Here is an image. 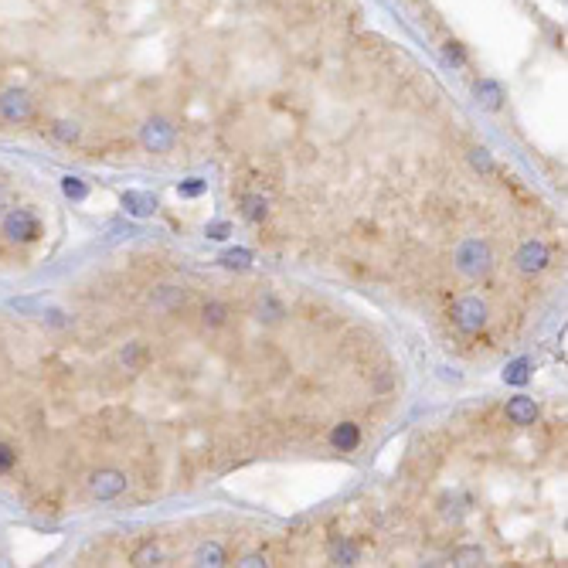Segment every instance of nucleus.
<instances>
[{"label": "nucleus", "mask_w": 568, "mask_h": 568, "mask_svg": "<svg viewBox=\"0 0 568 568\" xmlns=\"http://www.w3.org/2000/svg\"><path fill=\"white\" fill-rule=\"evenodd\" d=\"M51 133H55L58 140H65V143H72V140H79V133H82V129H79V126H75V122H55V126H51Z\"/></svg>", "instance_id": "21"}, {"label": "nucleus", "mask_w": 568, "mask_h": 568, "mask_svg": "<svg viewBox=\"0 0 568 568\" xmlns=\"http://www.w3.org/2000/svg\"><path fill=\"white\" fill-rule=\"evenodd\" d=\"M41 232L38 218L28 211V208H10L7 214H3V235L10 239V242H35Z\"/></svg>", "instance_id": "2"}, {"label": "nucleus", "mask_w": 568, "mask_h": 568, "mask_svg": "<svg viewBox=\"0 0 568 568\" xmlns=\"http://www.w3.org/2000/svg\"><path fill=\"white\" fill-rule=\"evenodd\" d=\"M548 266V248L544 242H538V239H531L517 248V269L521 273H541Z\"/></svg>", "instance_id": "7"}, {"label": "nucleus", "mask_w": 568, "mask_h": 568, "mask_svg": "<svg viewBox=\"0 0 568 568\" xmlns=\"http://www.w3.org/2000/svg\"><path fill=\"white\" fill-rule=\"evenodd\" d=\"M89 490L99 500H113V497H120L126 490V473H120V470H95L89 477Z\"/></svg>", "instance_id": "5"}, {"label": "nucleus", "mask_w": 568, "mask_h": 568, "mask_svg": "<svg viewBox=\"0 0 568 568\" xmlns=\"http://www.w3.org/2000/svg\"><path fill=\"white\" fill-rule=\"evenodd\" d=\"M225 317H228V310H225L221 303H208V306L201 310L204 327H221V324H225Z\"/></svg>", "instance_id": "19"}, {"label": "nucleus", "mask_w": 568, "mask_h": 568, "mask_svg": "<svg viewBox=\"0 0 568 568\" xmlns=\"http://www.w3.org/2000/svg\"><path fill=\"white\" fill-rule=\"evenodd\" d=\"M140 140H143V147H147L150 154H167V150L174 147V140H177V129H174L167 120H150L143 129H140Z\"/></svg>", "instance_id": "4"}, {"label": "nucleus", "mask_w": 568, "mask_h": 568, "mask_svg": "<svg viewBox=\"0 0 568 568\" xmlns=\"http://www.w3.org/2000/svg\"><path fill=\"white\" fill-rule=\"evenodd\" d=\"M470 163H473L480 174H493V157H490V150H484V147L470 150Z\"/></svg>", "instance_id": "20"}, {"label": "nucleus", "mask_w": 568, "mask_h": 568, "mask_svg": "<svg viewBox=\"0 0 568 568\" xmlns=\"http://www.w3.org/2000/svg\"><path fill=\"white\" fill-rule=\"evenodd\" d=\"M239 565L242 568H259V565H266V558H262V555H245Z\"/></svg>", "instance_id": "28"}, {"label": "nucleus", "mask_w": 568, "mask_h": 568, "mask_svg": "<svg viewBox=\"0 0 568 568\" xmlns=\"http://www.w3.org/2000/svg\"><path fill=\"white\" fill-rule=\"evenodd\" d=\"M452 262H456V269L463 276H484L490 266H493V252H490V245L484 239H466V242L456 248Z\"/></svg>", "instance_id": "1"}, {"label": "nucleus", "mask_w": 568, "mask_h": 568, "mask_svg": "<svg viewBox=\"0 0 568 568\" xmlns=\"http://www.w3.org/2000/svg\"><path fill=\"white\" fill-rule=\"evenodd\" d=\"M452 565L459 568H473V565H484V548H459L456 555H452Z\"/></svg>", "instance_id": "16"}, {"label": "nucleus", "mask_w": 568, "mask_h": 568, "mask_svg": "<svg viewBox=\"0 0 568 568\" xmlns=\"http://www.w3.org/2000/svg\"><path fill=\"white\" fill-rule=\"evenodd\" d=\"M122 208H126L129 214H136V218H150V214L157 211V198L147 194V191H126V194H122Z\"/></svg>", "instance_id": "9"}, {"label": "nucleus", "mask_w": 568, "mask_h": 568, "mask_svg": "<svg viewBox=\"0 0 568 568\" xmlns=\"http://www.w3.org/2000/svg\"><path fill=\"white\" fill-rule=\"evenodd\" d=\"M477 99H480L487 109H497L500 99H504V92H500V85H493V82H480V85H477Z\"/></svg>", "instance_id": "15"}, {"label": "nucleus", "mask_w": 568, "mask_h": 568, "mask_svg": "<svg viewBox=\"0 0 568 568\" xmlns=\"http://www.w3.org/2000/svg\"><path fill=\"white\" fill-rule=\"evenodd\" d=\"M330 443L337 449H344V452H351V449H358V443H361V429H358L354 422H340V425L330 432Z\"/></svg>", "instance_id": "10"}, {"label": "nucleus", "mask_w": 568, "mask_h": 568, "mask_svg": "<svg viewBox=\"0 0 568 568\" xmlns=\"http://www.w3.org/2000/svg\"><path fill=\"white\" fill-rule=\"evenodd\" d=\"M14 466H17V449L0 443V473H10Z\"/></svg>", "instance_id": "24"}, {"label": "nucleus", "mask_w": 568, "mask_h": 568, "mask_svg": "<svg viewBox=\"0 0 568 568\" xmlns=\"http://www.w3.org/2000/svg\"><path fill=\"white\" fill-rule=\"evenodd\" d=\"M133 565H140V568L161 565V548H157L154 541H147L143 548H136V551H133Z\"/></svg>", "instance_id": "14"}, {"label": "nucleus", "mask_w": 568, "mask_h": 568, "mask_svg": "<svg viewBox=\"0 0 568 568\" xmlns=\"http://www.w3.org/2000/svg\"><path fill=\"white\" fill-rule=\"evenodd\" d=\"M204 187H208L204 181H198V177H191V181H184V184L177 187V194H181V198H198V194H204Z\"/></svg>", "instance_id": "25"}, {"label": "nucleus", "mask_w": 568, "mask_h": 568, "mask_svg": "<svg viewBox=\"0 0 568 568\" xmlns=\"http://www.w3.org/2000/svg\"><path fill=\"white\" fill-rule=\"evenodd\" d=\"M507 419H511L514 425H534V422H538V402L528 398V395L511 398V402H507Z\"/></svg>", "instance_id": "8"}, {"label": "nucleus", "mask_w": 568, "mask_h": 568, "mask_svg": "<svg viewBox=\"0 0 568 568\" xmlns=\"http://www.w3.org/2000/svg\"><path fill=\"white\" fill-rule=\"evenodd\" d=\"M259 317L269 320V324H276V320L283 317V303L273 300V296H262V303H259Z\"/></svg>", "instance_id": "18"}, {"label": "nucleus", "mask_w": 568, "mask_h": 568, "mask_svg": "<svg viewBox=\"0 0 568 568\" xmlns=\"http://www.w3.org/2000/svg\"><path fill=\"white\" fill-rule=\"evenodd\" d=\"M62 191H65V198H72V201H82V198H85V184H82L79 177H65V181H62Z\"/></svg>", "instance_id": "22"}, {"label": "nucleus", "mask_w": 568, "mask_h": 568, "mask_svg": "<svg viewBox=\"0 0 568 568\" xmlns=\"http://www.w3.org/2000/svg\"><path fill=\"white\" fill-rule=\"evenodd\" d=\"M446 58L449 62H456V65H463V48H459L456 41H449L446 44Z\"/></svg>", "instance_id": "27"}, {"label": "nucleus", "mask_w": 568, "mask_h": 568, "mask_svg": "<svg viewBox=\"0 0 568 568\" xmlns=\"http://www.w3.org/2000/svg\"><path fill=\"white\" fill-rule=\"evenodd\" d=\"M221 266H228V269H248L252 266V252L248 248H228L221 255Z\"/></svg>", "instance_id": "17"}, {"label": "nucleus", "mask_w": 568, "mask_h": 568, "mask_svg": "<svg viewBox=\"0 0 568 568\" xmlns=\"http://www.w3.org/2000/svg\"><path fill=\"white\" fill-rule=\"evenodd\" d=\"M452 324L466 333H477L480 327L487 324V303L480 296H463L452 303Z\"/></svg>", "instance_id": "3"}, {"label": "nucleus", "mask_w": 568, "mask_h": 568, "mask_svg": "<svg viewBox=\"0 0 568 568\" xmlns=\"http://www.w3.org/2000/svg\"><path fill=\"white\" fill-rule=\"evenodd\" d=\"M194 565H201V568L225 565V551H221V544H214V541L201 544V548H198V555H194Z\"/></svg>", "instance_id": "11"}, {"label": "nucleus", "mask_w": 568, "mask_h": 568, "mask_svg": "<svg viewBox=\"0 0 568 568\" xmlns=\"http://www.w3.org/2000/svg\"><path fill=\"white\" fill-rule=\"evenodd\" d=\"M204 235H208V239H214V242H221V239H228V235H232V225H228V221H211V225L204 228Z\"/></svg>", "instance_id": "26"}, {"label": "nucleus", "mask_w": 568, "mask_h": 568, "mask_svg": "<svg viewBox=\"0 0 568 568\" xmlns=\"http://www.w3.org/2000/svg\"><path fill=\"white\" fill-rule=\"evenodd\" d=\"M330 562H333V565H354V562H358V548H354L351 541H337V544L330 548Z\"/></svg>", "instance_id": "13"}, {"label": "nucleus", "mask_w": 568, "mask_h": 568, "mask_svg": "<svg viewBox=\"0 0 568 568\" xmlns=\"http://www.w3.org/2000/svg\"><path fill=\"white\" fill-rule=\"evenodd\" d=\"M0 116H3L7 122L31 120V99H28V92H21V89H7V92L0 95Z\"/></svg>", "instance_id": "6"}, {"label": "nucleus", "mask_w": 568, "mask_h": 568, "mask_svg": "<svg viewBox=\"0 0 568 568\" xmlns=\"http://www.w3.org/2000/svg\"><path fill=\"white\" fill-rule=\"evenodd\" d=\"M528 378H531L528 358H517V361H511V365L504 367V381H507V385H524Z\"/></svg>", "instance_id": "12"}, {"label": "nucleus", "mask_w": 568, "mask_h": 568, "mask_svg": "<svg viewBox=\"0 0 568 568\" xmlns=\"http://www.w3.org/2000/svg\"><path fill=\"white\" fill-rule=\"evenodd\" d=\"M245 218L248 221H259V218H266V201L262 198H245Z\"/></svg>", "instance_id": "23"}]
</instances>
